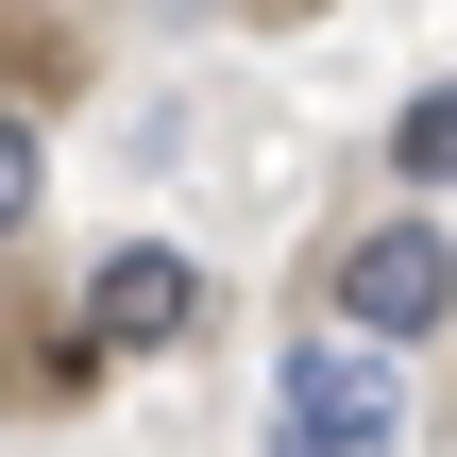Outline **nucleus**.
<instances>
[{
    "mask_svg": "<svg viewBox=\"0 0 457 457\" xmlns=\"http://www.w3.org/2000/svg\"><path fill=\"white\" fill-rule=\"evenodd\" d=\"M322 305H339L356 339H441V322H457V237L424 220V187H407V204H390L373 237H339Z\"/></svg>",
    "mask_w": 457,
    "mask_h": 457,
    "instance_id": "1",
    "label": "nucleus"
},
{
    "mask_svg": "<svg viewBox=\"0 0 457 457\" xmlns=\"http://www.w3.org/2000/svg\"><path fill=\"white\" fill-rule=\"evenodd\" d=\"M85 356H170V339H204V254H170V237H119L102 271H85V322H68Z\"/></svg>",
    "mask_w": 457,
    "mask_h": 457,
    "instance_id": "2",
    "label": "nucleus"
},
{
    "mask_svg": "<svg viewBox=\"0 0 457 457\" xmlns=\"http://www.w3.org/2000/svg\"><path fill=\"white\" fill-rule=\"evenodd\" d=\"M407 424V373H390V339H305L288 356V457H356V441H390Z\"/></svg>",
    "mask_w": 457,
    "mask_h": 457,
    "instance_id": "3",
    "label": "nucleus"
},
{
    "mask_svg": "<svg viewBox=\"0 0 457 457\" xmlns=\"http://www.w3.org/2000/svg\"><path fill=\"white\" fill-rule=\"evenodd\" d=\"M390 170H407L424 204H457V85H424V102L390 119Z\"/></svg>",
    "mask_w": 457,
    "mask_h": 457,
    "instance_id": "4",
    "label": "nucleus"
},
{
    "mask_svg": "<svg viewBox=\"0 0 457 457\" xmlns=\"http://www.w3.org/2000/svg\"><path fill=\"white\" fill-rule=\"evenodd\" d=\"M34 204H51V136L0 102V237H34Z\"/></svg>",
    "mask_w": 457,
    "mask_h": 457,
    "instance_id": "5",
    "label": "nucleus"
}]
</instances>
